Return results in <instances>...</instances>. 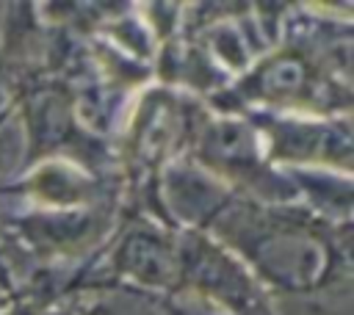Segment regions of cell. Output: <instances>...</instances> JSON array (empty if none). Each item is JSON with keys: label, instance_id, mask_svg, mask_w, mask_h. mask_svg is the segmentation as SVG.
<instances>
[{"label": "cell", "instance_id": "6da1fadb", "mask_svg": "<svg viewBox=\"0 0 354 315\" xmlns=\"http://www.w3.org/2000/svg\"><path fill=\"white\" fill-rule=\"evenodd\" d=\"M180 271H185L196 287L238 309L241 315H252L254 309H260V298L246 274L238 268V262H232L227 254H221L202 238H191L185 243L180 254Z\"/></svg>", "mask_w": 354, "mask_h": 315}, {"label": "cell", "instance_id": "7a4b0ae2", "mask_svg": "<svg viewBox=\"0 0 354 315\" xmlns=\"http://www.w3.org/2000/svg\"><path fill=\"white\" fill-rule=\"evenodd\" d=\"M254 257L263 271L282 285H310L324 268V249L304 232L277 229L268 240H260Z\"/></svg>", "mask_w": 354, "mask_h": 315}, {"label": "cell", "instance_id": "3957f363", "mask_svg": "<svg viewBox=\"0 0 354 315\" xmlns=\"http://www.w3.org/2000/svg\"><path fill=\"white\" fill-rule=\"evenodd\" d=\"M116 265L124 276L149 287H169L180 276L177 251L166 238L152 232H130L116 251Z\"/></svg>", "mask_w": 354, "mask_h": 315}, {"label": "cell", "instance_id": "277c9868", "mask_svg": "<svg viewBox=\"0 0 354 315\" xmlns=\"http://www.w3.org/2000/svg\"><path fill=\"white\" fill-rule=\"evenodd\" d=\"M304 75L307 72L299 58H277L254 75L252 86H254V94L263 99H290L301 91Z\"/></svg>", "mask_w": 354, "mask_h": 315}, {"label": "cell", "instance_id": "5b68a950", "mask_svg": "<svg viewBox=\"0 0 354 315\" xmlns=\"http://www.w3.org/2000/svg\"><path fill=\"white\" fill-rule=\"evenodd\" d=\"M11 315H22V312H11Z\"/></svg>", "mask_w": 354, "mask_h": 315}]
</instances>
